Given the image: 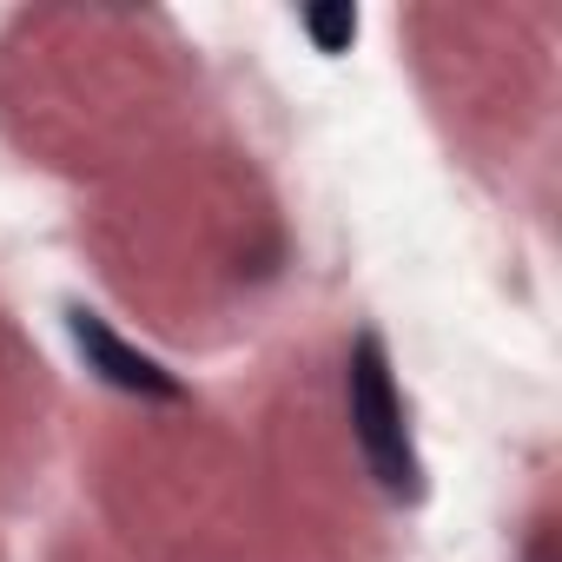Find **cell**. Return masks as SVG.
<instances>
[{"instance_id": "obj_3", "label": "cell", "mask_w": 562, "mask_h": 562, "mask_svg": "<svg viewBox=\"0 0 562 562\" xmlns=\"http://www.w3.org/2000/svg\"><path fill=\"white\" fill-rule=\"evenodd\" d=\"M305 34L318 54H351L358 41V8H305Z\"/></svg>"}, {"instance_id": "obj_1", "label": "cell", "mask_w": 562, "mask_h": 562, "mask_svg": "<svg viewBox=\"0 0 562 562\" xmlns=\"http://www.w3.org/2000/svg\"><path fill=\"white\" fill-rule=\"evenodd\" d=\"M345 417H351V443L364 457V470L378 476V490L391 503H424V457L411 437V404L397 391L391 351L378 331H358L345 351Z\"/></svg>"}, {"instance_id": "obj_2", "label": "cell", "mask_w": 562, "mask_h": 562, "mask_svg": "<svg viewBox=\"0 0 562 562\" xmlns=\"http://www.w3.org/2000/svg\"><path fill=\"white\" fill-rule=\"evenodd\" d=\"M67 338H74L80 364H87L100 384H113V391H126V397H146V404H186V384H179L159 358H146L139 345H126L100 312L67 305Z\"/></svg>"}]
</instances>
